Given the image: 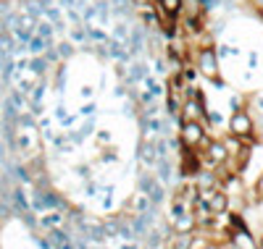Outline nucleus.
<instances>
[{"mask_svg":"<svg viewBox=\"0 0 263 249\" xmlns=\"http://www.w3.org/2000/svg\"><path fill=\"white\" fill-rule=\"evenodd\" d=\"M203 139H205V131L197 121H184L182 123V144L187 150H195L197 144H203Z\"/></svg>","mask_w":263,"mask_h":249,"instance_id":"f257e3e1","label":"nucleus"},{"mask_svg":"<svg viewBox=\"0 0 263 249\" xmlns=\"http://www.w3.org/2000/svg\"><path fill=\"white\" fill-rule=\"evenodd\" d=\"M229 131L234 134V137H250V131H253V121L248 118V113H242V110H237L234 116H232Z\"/></svg>","mask_w":263,"mask_h":249,"instance_id":"f03ea898","label":"nucleus"},{"mask_svg":"<svg viewBox=\"0 0 263 249\" xmlns=\"http://www.w3.org/2000/svg\"><path fill=\"white\" fill-rule=\"evenodd\" d=\"M200 71H203L208 79L218 81V60H216V53H213L211 48H205V50L200 53Z\"/></svg>","mask_w":263,"mask_h":249,"instance_id":"7ed1b4c3","label":"nucleus"},{"mask_svg":"<svg viewBox=\"0 0 263 249\" xmlns=\"http://www.w3.org/2000/svg\"><path fill=\"white\" fill-rule=\"evenodd\" d=\"M203 194H205V205H208V210H211V213H224V210H227V205H229L227 194L216 192V189H211V192H203Z\"/></svg>","mask_w":263,"mask_h":249,"instance_id":"20e7f679","label":"nucleus"},{"mask_svg":"<svg viewBox=\"0 0 263 249\" xmlns=\"http://www.w3.org/2000/svg\"><path fill=\"white\" fill-rule=\"evenodd\" d=\"M184 3L182 0H158V13L161 16H168V18H177L182 13Z\"/></svg>","mask_w":263,"mask_h":249,"instance_id":"39448f33","label":"nucleus"},{"mask_svg":"<svg viewBox=\"0 0 263 249\" xmlns=\"http://www.w3.org/2000/svg\"><path fill=\"white\" fill-rule=\"evenodd\" d=\"M200 105L197 102H187V108H184V121H197V116H200Z\"/></svg>","mask_w":263,"mask_h":249,"instance_id":"423d86ee","label":"nucleus"},{"mask_svg":"<svg viewBox=\"0 0 263 249\" xmlns=\"http://www.w3.org/2000/svg\"><path fill=\"white\" fill-rule=\"evenodd\" d=\"M208 152H211V160H213V163H218V160H221V157L227 155L224 144H211V150H208Z\"/></svg>","mask_w":263,"mask_h":249,"instance_id":"0eeeda50","label":"nucleus"},{"mask_svg":"<svg viewBox=\"0 0 263 249\" xmlns=\"http://www.w3.org/2000/svg\"><path fill=\"white\" fill-rule=\"evenodd\" d=\"M211 186H213V178H211L208 173L197 178V189H200V192H203V189H205V192H211Z\"/></svg>","mask_w":263,"mask_h":249,"instance_id":"6e6552de","label":"nucleus"},{"mask_svg":"<svg viewBox=\"0 0 263 249\" xmlns=\"http://www.w3.org/2000/svg\"><path fill=\"white\" fill-rule=\"evenodd\" d=\"M29 45H32V53H40V50H42V39H40V37H34Z\"/></svg>","mask_w":263,"mask_h":249,"instance_id":"1a4fd4ad","label":"nucleus"}]
</instances>
